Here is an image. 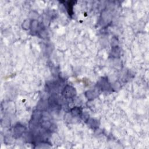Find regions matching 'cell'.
I'll list each match as a JSON object with an SVG mask.
<instances>
[{
	"label": "cell",
	"instance_id": "6da1fadb",
	"mask_svg": "<svg viewBox=\"0 0 149 149\" xmlns=\"http://www.w3.org/2000/svg\"><path fill=\"white\" fill-rule=\"evenodd\" d=\"M75 93L76 92H75L74 88L69 86H67L66 87H65V88L62 91L63 95L65 97H67V98L72 97L75 95Z\"/></svg>",
	"mask_w": 149,
	"mask_h": 149
}]
</instances>
